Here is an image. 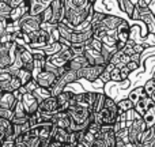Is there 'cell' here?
Segmentation results:
<instances>
[{"label": "cell", "mask_w": 155, "mask_h": 147, "mask_svg": "<svg viewBox=\"0 0 155 147\" xmlns=\"http://www.w3.org/2000/svg\"><path fill=\"white\" fill-rule=\"evenodd\" d=\"M154 15H155V14H154Z\"/></svg>", "instance_id": "f907efd6"}, {"label": "cell", "mask_w": 155, "mask_h": 147, "mask_svg": "<svg viewBox=\"0 0 155 147\" xmlns=\"http://www.w3.org/2000/svg\"><path fill=\"white\" fill-rule=\"evenodd\" d=\"M75 82H78V74L75 72V71L65 70L64 74H63L60 78H57L56 83H54V85L49 89V90H51V94L53 97H57L60 93H63V91L67 89L68 85L75 83Z\"/></svg>", "instance_id": "3957f363"}, {"label": "cell", "mask_w": 155, "mask_h": 147, "mask_svg": "<svg viewBox=\"0 0 155 147\" xmlns=\"http://www.w3.org/2000/svg\"><path fill=\"white\" fill-rule=\"evenodd\" d=\"M0 2L7 3V4L10 5L11 8H16V7H19V5H21L22 3L25 2V0H0Z\"/></svg>", "instance_id": "74e56055"}, {"label": "cell", "mask_w": 155, "mask_h": 147, "mask_svg": "<svg viewBox=\"0 0 155 147\" xmlns=\"http://www.w3.org/2000/svg\"><path fill=\"white\" fill-rule=\"evenodd\" d=\"M46 7H48V5H46L45 3H42L41 0H30L29 14L30 15H33V16L40 15V14H42V11L45 10Z\"/></svg>", "instance_id": "44dd1931"}, {"label": "cell", "mask_w": 155, "mask_h": 147, "mask_svg": "<svg viewBox=\"0 0 155 147\" xmlns=\"http://www.w3.org/2000/svg\"><path fill=\"white\" fill-rule=\"evenodd\" d=\"M106 65H88V67L83 68V70L78 71V80L84 79L87 82L94 83L95 80L99 79V76L102 75V72L105 71Z\"/></svg>", "instance_id": "8992f818"}, {"label": "cell", "mask_w": 155, "mask_h": 147, "mask_svg": "<svg viewBox=\"0 0 155 147\" xmlns=\"http://www.w3.org/2000/svg\"><path fill=\"white\" fill-rule=\"evenodd\" d=\"M154 147H155V145H154Z\"/></svg>", "instance_id": "681fc988"}, {"label": "cell", "mask_w": 155, "mask_h": 147, "mask_svg": "<svg viewBox=\"0 0 155 147\" xmlns=\"http://www.w3.org/2000/svg\"><path fill=\"white\" fill-rule=\"evenodd\" d=\"M3 140H5V134L2 131V129H0V143H2Z\"/></svg>", "instance_id": "f6af8a7d"}, {"label": "cell", "mask_w": 155, "mask_h": 147, "mask_svg": "<svg viewBox=\"0 0 155 147\" xmlns=\"http://www.w3.org/2000/svg\"><path fill=\"white\" fill-rule=\"evenodd\" d=\"M88 62L87 59L84 57V55L83 56H75L72 60H71L70 63H68L67 65H65V70H71V71H75V72H78V71L83 70V68L88 67Z\"/></svg>", "instance_id": "2e32d148"}, {"label": "cell", "mask_w": 155, "mask_h": 147, "mask_svg": "<svg viewBox=\"0 0 155 147\" xmlns=\"http://www.w3.org/2000/svg\"><path fill=\"white\" fill-rule=\"evenodd\" d=\"M16 97L14 93H0V108L5 110H12L16 104Z\"/></svg>", "instance_id": "9a60e30c"}, {"label": "cell", "mask_w": 155, "mask_h": 147, "mask_svg": "<svg viewBox=\"0 0 155 147\" xmlns=\"http://www.w3.org/2000/svg\"><path fill=\"white\" fill-rule=\"evenodd\" d=\"M16 42H0V72L12 67L14 59H15Z\"/></svg>", "instance_id": "7a4b0ae2"}, {"label": "cell", "mask_w": 155, "mask_h": 147, "mask_svg": "<svg viewBox=\"0 0 155 147\" xmlns=\"http://www.w3.org/2000/svg\"><path fill=\"white\" fill-rule=\"evenodd\" d=\"M137 67H139V64H137V62H129L128 64H127V68H128L129 71H135V70H137Z\"/></svg>", "instance_id": "b9f144b4"}, {"label": "cell", "mask_w": 155, "mask_h": 147, "mask_svg": "<svg viewBox=\"0 0 155 147\" xmlns=\"http://www.w3.org/2000/svg\"><path fill=\"white\" fill-rule=\"evenodd\" d=\"M29 37H30V44H29L30 49H41L45 48L49 44V33L44 29H40L37 32L31 33Z\"/></svg>", "instance_id": "52a82bcc"}, {"label": "cell", "mask_w": 155, "mask_h": 147, "mask_svg": "<svg viewBox=\"0 0 155 147\" xmlns=\"http://www.w3.org/2000/svg\"><path fill=\"white\" fill-rule=\"evenodd\" d=\"M0 119H7V120H12L14 119V113L12 110H5L0 108Z\"/></svg>", "instance_id": "8d00e7d4"}, {"label": "cell", "mask_w": 155, "mask_h": 147, "mask_svg": "<svg viewBox=\"0 0 155 147\" xmlns=\"http://www.w3.org/2000/svg\"><path fill=\"white\" fill-rule=\"evenodd\" d=\"M105 99H106V94L104 93H97V98L93 104V108H91V113H98L99 110L104 108Z\"/></svg>", "instance_id": "cb8c5ba5"}, {"label": "cell", "mask_w": 155, "mask_h": 147, "mask_svg": "<svg viewBox=\"0 0 155 147\" xmlns=\"http://www.w3.org/2000/svg\"><path fill=\"white\" fill-rule=\"evenodd\" d=\"M144 91H146V94H147L148 97L153 95L154 91H155V79H150L148 82H146V85H144Z\"/></svg>", "instance_id": "836d02e7"}, {"label": "cell", "mask_w": 155, "mask_h": 147, "mask_svg": "<svg viewBox=\"0 0 155 147\" xmlns=\"http://www.w3.org/2000/svg\"><path fill=\"white\" fill-rule=\"evenodd\" d=\"M44 51V53L46 55V57L53 56V55L59 53L60 51L63 49V44L61 42H53V44H48L45 48H41Z\"/></svg>", "instance_id": "7402d4cb"}, {"label": "cell", "mask_w": 155, "mask_h": 147, "mask_svg": "<svg viewBox=\"0 0 155 147\" xmlns=\"http://www.w3.org/2000/svg\"><path fill=\"white\" fill-rule=\"evenodd\" d=\"M129 72L131 71L127 68V65L125 67H123V68H120V74H121V80H127L128 79V75H129Z\"/></svg>", "instance_id": "60d3db41"}, {"label": "cell", "mask_w": 155, "mask_h": 147, "mask_svg": "<svg viewBox=\"0 0 155 147\" xmlns=\"http://www.w3.org/2000/svg\"><path fill=\"white\" fill-rule=\"evenodd\" d=\"M40 112H44V113H48V115H56L59 112V102H57V98L56 97H49L46 98L45 101H42L40 104Z\"/></svg>", "instance_id": "7c38bea8"}, {"label": "cell", "mask_w": 155, "mask_h": 147, "mask_svg": "<svg viewBox=\"0 0 155 147\" xmlns=\"http://www.w3.org/2000/svg\"><path fill=\"white\" fill-rule=\"evenodd\" d=\"M4 33H7V19H2L0 21V37Z\"/></svg>", "instance_id": "ab89813d"}, {"label": "cell", "mask_w": 155, "mask_h": 147, "mask_svg": "<svg viewBox=\"0 0 155 147\" xmlns=\"http://www.w3.org/2000/svg\"><path fill=\"white\" fill-rule=\"evenodd\" d=\"M12 113H14V117H26L27 116L23 104H22V99H18V101H16L15 106H14V109H12Z\"/></svg>", "instance_id": "4316f807"}, {"label": "cell", "mask_w": 155, "mask_h": 147, "mask_svg": "<svg viewBox=\"0 0 155 147\" xmlns=\"http://www.w3.org/2000/svg\"><path fill=\"white\" fill-rule=\"evenodd\" d=\"M123 23V19L118 16H112V15H106V18L104 19L102 25L106 30H117V27Z\"/></svg>", "instance_id": "ac0fdd59"}, {"label": "cell", "mask_w": 155, "mask_h": 147, "mask_svg": "<svg viewBox=\"0 0 155 147\" xmlns=\"http://www.w3.org/2000/svg\"><path fill=\"white\" fill-rule=\"evenodd\" d=\"M33 95L37 98V101L40 102H42V101H45L46 98H49V97H52V94H51V90L49 89H45V87H40L38 86L37 89L34 90V93H33Z\"/></svg>", "instance_id": "603a6c76"}, {"label": "cell", "mask_w": 155, "mask_h": 147, "mask_svg": "<svg viewBox=\"0 0 155 147\" xmlns=\"http://www.w3.org/2000/svg\"><path fill=\"white\" fill-rule=\"evenodd\" d=\"M94 38V33L93 29L87 30V32H75L74 30V34L71 37V45L72 44H79V45H87L91 40Z\"/></svg>", "instance_id": "8fae6325"}, {"label": "cell", "mask_w": 155, "mask_h": 147, "mask_svg": "<svg viewBox=\"0 0 155 147\" xmlns=\"http://www.w3.org/2000/svg\"><path fill=\"white\" fill-rule=\"evenodd\" d=\"M19 25H21V32L25 33V34H31V33L37 32V30L41 29V16L40 15H30V14H26L23 18L19 19Z\"/></svg>", "instance_id": "277c9868"}, {"label": "cell", "mask_w": 155, "mask_h": 147, "mask_svg": "<svg viewBox=\"0 0 155 147\" xmlns=\"http://www.w3.org/2000/svg\"><path fill=\"white\" fill-rule=\"evenodd\" d=\"M15 147H27L26 143H18V145H15Z\"/></svg>", "instance_id": "bcb514c9"}, {"label": "cell", "mask_w": 155, "mask_h": 147, "mask_svg": "<svg viewBox=\"0 0 155 147\" xmlns=\"http://www.w3.org/2000/svg\"><path fill=\"white\" fill-rule=\"evenodd\" d=\"M153 105H154L153 98H151V97H148V95H144L136 105H135V110H136V112L143 117V116L146 115V112H147V110L150 109Z\"/></svg>", "instance_id": "e0dca14e"}, {"label": "cell", "mask_w": 155, "mask_h": 147, "mask_svg": "<svg viewBox=\"0 0 155 147\" xmlns=\"http://www.w3.org/2000/svg\"><path fill=\"white\" fill-rule=\"evenodd\" d=\"M27 147H40L41 146V139L40 138H30V140L26 143Z\"/></svg>", "instance_id": "f35d334b"}, {"label": "cell", "mask_w": 155, "mask_h": 147, "mask_svg": "<svg viewBox=\"0 0 155 147\" xmlns=\"http://www.w3.org/2000/svg\"><path fill=\"white\" fill-rule=\"evenodd\" d=\"M97 0H64L65 15L64 22L72 29L80 23L90 21L94 11V4Z\"/></svg>", "instance_id": "6da1fadb"}, {"label": "cell", "mask_w": 155, "mask_h": 147, "mask_svg": "<svg viewBox=\"0 0 155 147\" xmlns=\"http://www.w3.org/2000/svg\"><path fill=\"white\" fill-rule=\"evenodd\" d=\"M86 46H87V48H90V49H93V51L101 52L102 48H104V44H102V41L98 40V38H93V40H91Z\"/></svg>", "instance_id": "4dcf8cb0"}, {"label": "cell", "mask_w": 155, "mask_h": 147, "mask_svg": "<svg viewBox=\"0 0 155 147\" xmlns=\"http://www.w3.org/2000/svg\"><path fill=\"white\" fill-rule=\"evenodd\" d=\"M118 4H120V8L124 11L125 14H128L129 16H134L135 12V5L132 4L129 0H118Z\"/></svg>", "instance_id": "484cf974"}, {"label": "cell", "mask_w": 155, "mask_h": 147, "mask_svg": "<svg viewBox=\"0 0 155 147\" xmlns=\"http://www.w3.org/2000/svg\"><path fill=\"white\" fill-rule=\"evenodd\" d=\"M16 76H18L19 79H21L22 86H25L27 82H30V80L33 79V74L30 72V71L25 70V68H22V70H19V71H18V74H16Z\"/></svg>", "instance_id": "83f0119b"}, {"label": "cell", "mask_w": 155, "mask_h": 147, "mask_svg": "<svg viewBox=\"0 0 155 147\" xmlns=\"http://www.w3.org/2000/svg\"><path fill=\"white\" fill-rule=\"evenodd\" d=\"M74 57L75 56H74V53H72L70 46L63 45V49L59 52V53L53 55V56H49L46 60H48L51 64L56 65V67H64L65 68V65H67Z\"/></svg>", "instance_id": "5b68a950"}, {"label": "cell", "mask_w": 155, "mask_h": 147, "mask_svg": "<svg viewBox=\"0 0 155 147\" xmlns=\"http://www.w3.org/2000/svg\"><path fill=\"white\" fill-rule=\"evenodd\" d=\"M57 29H59V33H60V37L61 40H65L70 42L71 41V37L74 34V29L71 26H68L65 22H61V23L57 25Z\"/></svg>", "instance_id": "ffe728a7"}, {"label": "cell", "mask_w": 155, "mask_h": 147, "mask_svg": "<svg viewBox=\"0 0 155 147\" xmlns=\"http://www.w3.org/2000/svg\"><path fill=\"white\" fill-rule=\"evenodd\" d=\"M52 124L59 127V128L70 129L71 119H70L68 112H57L56 115H53V117H52Z\"/></svg>", "instance_id": "4fadbf2b"}, {"label": "cell", "mask_w": 155, "mask_h": 147, "mask_svg": "<svg viewBox=\"0 0 155 147\" xmlns=\"http://www.w3.org/2000/svg\"><path fill=\"white\" fill-rule=\"evenodd\" d=\"M23 87L26 89V93H34V90L38 87V83H37V80L33 78V79L30 80V82H27Z\"/></svg>", "instance_id": "e575fe53"}, {"label": "cell", "mask_w": 155, "mask_h": 147, "mask_svg": "<svg viewBox=\"0 0 155 147\" xmlns=\"http://www.w3.org/2000/svg\"><path fill=\"white\" fill-rule=\"evenodd\" d=\"M22 104L25 106V110H26L27 116H33L38 112L40 109V102L37 101L33 93H26L22 95Z\"/></svg>", "instance_id": "9c48e42d"}, {"label": "cell", "mask_w": 155, "mask_h": 147, "mask_svg": "<svg viewBox=\"0 0 155 147\" xmlns=\"http://www.w3.org/2000/svg\"><path fill=\"white\" fill-rule=\"evenodd\" d=\"M12 11V8L4 2H0V21L2 19H8L10 18V14Z\"/></svg>", "instance_id": "f546056e"}, {"label": "cell", "mask_w": 155, "mask_h": 147, "mask_svg": "<svg viewBox=\"0 0 155 147\" xmlns=\"http://www.w3.org/2000/svg\"><path fill=\"white\" fill-rule=\"evenodd\" d=\"M34 79L37 80V83H38V86H40V87L51 89L52 86L56 83L57 76H56L54 74L49 72V71H45V70H44V71H41V72L34 78Z\"/></svg>", "instance_id": "30bf717a"}, {"label": "cell", "mask_w": 155, "mask_h": 147, "mask_svg": "<svg viewBox=\"0 0 155 147\" xmlns=\"http://www.w3.org/2000/svg\"><path fill=\"white\" fill-rule=\"evenodd\" d=\"M151 98H153V101L155 102V91H154V94H153V95H151Z\"/></svg>", "instance_id": "7dc6e473"}, {"label": "cell", "mask_w": 155, "mask_h": 147, "mask_svg": "<svg viewBox=\"0 0 155 147\" xmlns=\"http://www.w3.org/2000/svg\"><path fill=\"white\" fill-rule=\"evenodd\" d=\"M49 7L52 10V21H51L52 25L57 26L59 23L64 22V15H65L64 0H52Z\"/></svg>", "instance_id": "ba28073f"}, {"label": "cell", "mask_w": 155, "mask_h": 147, "mask_svg": "<svg viewBox=\"0 0 155 147\" xmlns=\"http://www.w3.org/2000/svg\"><path fill=\"white\" fill-rule=\"evenodd\" d=\"M110 80H112V82H121L120 68L114 67L112 71H110Z\"/></svg>", "instance_id": "d590c367"}, {"label": "cell", "mask_w": 155, "mask_h": 147, "mask_svg": "<svg viewBox=\"0 0 155 147\" xmlns=\"http://www.w3.org/2000/svg\"><path fill=\"white\" fill-rule=\"evenodd\" d=\"M148 8H150L151 12L155 14V0H153V2H151L150 4H148Z\"/></svg>", "instance_id": "ee69618b"}, {"label": "cell", "mask_w": 155, "mask_h": 147, "mask_svg": "<svg viewBox=\"0 0 155 147\" xmlns=\"http://www.w3.org/2000/svg\"><path fill=\"white\" fill-rule=\"evenodd\" d=\"M51 138H52V140H54V142H59V143H61V145H67L68 138H70V131H68V129L59 128V127L53 125Z\"/></svg>", "instance_id": "5bb4252c"}, {"label": "cell", "mask_w": 155, "mask_h": 147, "mask_svg": "<svg viewBox=\"0 0 155 147\" xmlns=\"http://www.w3.org/2000/svg\"><path fill=\"white\" fill-rule=\"evenodd\" d=\"M2 147H15V142L14 140H3L2 142Z\"/></svg>", "instance_id": "7bdbcfd3"}, {"label": "cell", "mask_w": 155, "mask_h": 147, "mask_svg": "<svg viewBox=\"0 0 155 147\" xmlns=\"http://www.w3.org/2000/svg\"><path fill=\"white\" fill-rule=\"evenodd\" d=\"M40 16H41V22H42V23H51V21H52V10H51V7L48 5V7L42 11V14H40Z\"/></svg>", "instance_id": "d6a6232c"}, {"label": "cell", "mask_w": 155, "mask_h": 147, "mask_svg": "<svg viewBox=\"0 0 155 147\" xmlns=\"http://www.w3.org/2000/svg\"><path fill=\"white\" fill-rule=\"evenodd\" d=\"M144 95H147L146 91H144V87H137V89H135V90H132L131 93H129V99L134 102V105H136Z\"/></svg>", "instance_id": "d4e9b609"}, {"label": "cell", "mask_w": 155, "mask_h": 147, "mask_svg": "<svg viewBox=\"0 0 155 147\" xmlns=\"http://www.w3.org/2000/svg\"><path fill=\"white\" fill-rule=\"evenodd\" d=\"M0 147H2V143H0Z\"/></svg>", "instance_id": "c3c4849f"}, {"label": "cell", "mask_w": 155, "mask_h": 147, "mask_svg": "<svg viewBox=\"0 0 155 147\" xmlns=\"http://www.w3.org/2000/svg\"><path fill=\"white\" fill-rule=\"evenodd\" d=\"M37 128H38V138H40L41 140L42 139H52L51 134H52V129H53V124L52 123L38 124Z\"/></svg>", "instance_id": "d6986e66"}, {"label": "cell", "mask_w": 155, "mask_h": 147, "mask_svg": "<svg viewBox=\"0 0 155 147\" xmlns=\"http://www.w3.org/2000/svg\"><path fill=\"white\" fill-rule=\"evenodd\" d=\"M117 106H118V110H120V113H123V112H128V110H131V109H134V102L131 101L129 98H127V99H121L120 102L117 104Z\"/></svg>", "instance_id": "f1b7e54d"}, {"label": "cell", "mask_w": 155, "mask_h": 147, "mask_svg": "<svg viewBox=\"0 0 155 147\" xmlns=\"http://www.w3.org/2000/svg\"><path fill=\"white\" fill-rule=\"evenodd\" d=\"M105 18H106V15H105L104 12H97V11H95V12L93 14V16H91V19H90V22H91V27L95 26V25L102 23Z\"/></svg>", "instance_id": "1f68e13d"}]
</instances>
